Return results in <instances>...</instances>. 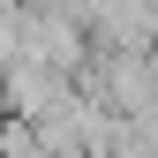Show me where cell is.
Instances as JSON below:
<instances>
[{
	"label": "cell",
	"mask_w": 158,
	"mask_h": 158,
	"mask_svg": "<svg viewBox=\"0 0 158 158\" xmlns=\"http://www.w3.org/2000/svg\"><path fill=\"white\" fill-rule=\"evenodd\" d=\"M90 53H151L158 45V8H83L75 15Z\"/></svg>",
	"instance_id": "1"
}]
</instances>
